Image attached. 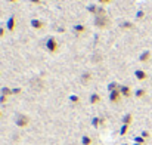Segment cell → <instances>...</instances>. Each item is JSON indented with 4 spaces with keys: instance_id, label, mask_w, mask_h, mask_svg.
Here are the masks:
<instances>
[{
    "instance_id": "22",
    "label": "cell",
    "mask_w": 152,
    "mask_h": 145,
    "mask_svg": "<svg viewBox=\"0 0 152 145\" xmlns=\"http://www.w3.org/2000/svg\"><path fill=\"white\" fill-rule=\"evenodd\" d=\"M81 80H83V83H87V82L90 80V74H89V73L83 74V79H81Z\"/></svg>"
},
{
    "instance_id": "26",
    "label": "cell",
    "mask_w": 152,
    "mask_h": 145,
    "mask_svg": "<svg viewBox=\"0 0 152 145\" xmlns=\"http://www.w3.org/2000/svg\"><path fill=\"white\" fill-rule=\"evenodd\" d=\"M6 102H7V96H3L1 95L0 96V104H6Z\"/></svg>"
},
{
    "instance_id": "24",
    "label": "cell",
    "mask_w": 152,
    "mask_h": 145,
    "mask_svg": "<svg viewBox=\"0 0 152 145\" xmlns=\"http://www.w3.org/2000/svg\"><path fill=\"white\" fill-rule=\"evenodd\" d=\"M18 93H21V88H15V89H12V95H18Z\"/></svg>"
},
{
    "instance_id": "18",
    "label": "cell",
    "mask_w": 152,
    "mask_h": 145,
    "mask_svg": "<svg viewBox=\"0 0 152 145\" xmlns=\"http://www.w3.org/2000/svg\"><path fill=\"white\" fill-rule=\"evenodd\" d=\"M127 130H129V124H123L121 126V129H120V135L123 136V135H126L127 133Z\"/></svg>"
},
{
    "instance_id": "25",
    "label": "cell",
    "mask_w": 152,
    "mask_h": 145,
    "mask_svg": "<svg viewBox=\"0 0 152 145\" xmlns=\"http://www.w3.org/2000/svg\"><path fill=\"white\" fill-rule=\"evenodd\" d=\"M142 138L148 139V138H149V132H148V130H143V132H142Z\"/></svg>"
},
{
    "instance_id": "28",
    "label": "cell",
    "mask_w": 152,
    "mask_h": 145,
    "mask_svg": "<svg viewBox=\"0 0 152 145\" xmlns=\"http://www.w3.org/2000/svg\"><path fill=\"white\" fill-rule=\"evenodd\" d=\"M109 1H111V0H99V3H103V4H105V3H109Z\"/></svg>"
},
{
    "instance_id": "11",
    "label": "cell",
    "mask_w": 152,
    "mask_h": 145,
    "mask_svg": "<svg viewBox=\"0 0 152 145\" xmlns=\"http://www.w3.org/2000/svg\"><path fill=\"white\" fill-rule=\"evenodd\" d=\"M103 123H105V120L101 119V117H95V119L92 120V124H93L95 127H99V126H102Z\"/></svg>"
},
{
    "instance_id": "31",
    "label": "cell",
    "mask_w": 152,
    "mask_h": 145,
    "mask_svg": "<svg viewBox=\"0 0 152 145\" xmlns=\"http://www.w3.org/2000/svg\"><path fill=\"white\" fill-rule=\"evenodd\" d=\"M133 145H140V144H133Z\"/></svg>"
},
{
    "instance_id": "9",
    "label": "cell",
    "mask_w": 152,
    "mask_h": 145,
    "mask_svg": "<svg viewBox=\"0 0 152 145\" xmlns=\"http://www.w3.org/2000/svg\"><path fill=\"white\" fill-rule=\"evenodd\" d=\"M15 25H16V21H15V16H10V18H9V21H7V30H9V31H12V30H15Z\"/></svg>"
},
{
    "instance_id": "8",
    "label": "cell",
    "mask_w": 152,
    "mask_h": 145,
    "mask_svg": "<svg viewBox=\"0 0 152 145\" xmlns=\"http://www.w3.org/2000/svg\"><path fill=\"white\" fill-rule=\"evenodd\" d=\"M99 102H101V95H99V93H92V95H90V104L96 105V104H99Z\"/></svg>"
},
{
    "instance_id": "7",
    "label": "cell",
    "mask_w": 152,
    "mask_h": 145,
    "mask_svg": "<svg viewBox=\"0 0 152 145\" xmlns=\"http://www.w3.org/2000/svg\"><path fill=\"white\" fill-rule=\"evenodd\" d=\"M132 121H133V114L132 113H127L124 117H123V124H132Z\"/></svg>"
},
{
    "instance_id": "4",
    "label": "cell",
    "mask_w": 152,
    "mask_h": 145,
    "mask_svg": "<svg viewBox=\"0 0 152 145\" xmlns=\"http://www.w3.org/2000/svg\"><path fill=\"white\" fill-rule=\"evenodd\" d=\"M121 92H120V89L118 91H114V92H109V101L111 102H114V104H117V102H120L121 101Z\"/></svg>"
},
{
    "instance_id": "20",
    "label": "cell",
    "mask_w": 152,
    "mask_h": 145,
    "mask_svg": "<svg viewBox=\"0 0 152 145\" xmlns=\"http://www.w3.org/2000/svg\"><path fill=\"white\" fill-rule=\"evenodd\" d=\"M134 142H136V144H145V138H142V136H136V138H134Z\"/></svg>"
},
{
    "instance_id": "21",
    "label": "cell",
    "mask_w": 152,
    "mask_h": 145,
    "mask_svg": "<svg viewBox=\"0 0 152 145\" xmlns=\"http://www.w3.org/2000/svg\"><path fill=\"white\" fill-rule=\"evenodd\" d=\"M69 101L74 102V104H78V102H80V98L77 96V95H71V96H69Z\"/></svg>"
},
{
    "instance_id": "10",
    "label": "cell",
    "mask_w": 152,
    "mask_h": 145,
    "mask_svg": "<svg viewBox=\"0 0 152 145\" xmlns=\"http://www.w3.org/2000/svg\"><path fill=\"white\" fill-rule=\"evenodd\" d=\"M149 58H151V52L146 50V52H143V53L139 56V61H140V62H146V61H149Z\"/></svg>"
},
{
    "instance_id": "3",
    "label": "cell",
    "mask_w": 152,
    "mask_h": 145,
    "mask_svg": "<svg viewBox=\"0 0 152 145\" xmlns=\"http://www.w3.org/2000/svg\"><path fill=\"white\" fill-rule=\"evenodd\" d=\"M46 48H48V50H49L50 53L56 52V50H58V42H56L53 37H50V39L48 40V43H46Z\"/></svg>"
},
{
    "instance_id": "2",
    "label": "cell",
    "mask_w": 152,
    "mask_h": 145,
    "mask_svg": "<svg viewBox=\"0 0 152 145\" xmlns=\"http://www.w3.org/2000/svg\"><path fill=\"white\" fill-rule=\"evenodd\" d=\"M30 123V119L25 116V114H18L16 116V120H15V124L18 127H27Z\"/></svg>"
},
{
    "instance_id": "6",
    "label": "cell",
    "mask_w": 152,
    "mask_h": 145,
    "mask_svg": "<svg viewBox=\"0 0 152 145\" xmlns=\"http://www.w3.org/2000/svg\"><path fill=\"white\" fill-rule=\"evenodd\" d=\"M120 92H121L123 96H126V98L132 96V91H130L129 86H120Z\"/></svg>"
},
{
    "instance_id": "27",
    "label": "cell",
    "mask_w": 152,
    "mask_h": 145,
    "mask_svg": "<svg viewBox=\"0 0 152 145\" xmlns=\"http://www.w3.org/2000/svg\"><path fill=\"white\" fill-rule=\"evenodd\" d=\"M3 36H4V30L0 27V37H3Z\"/></svg>"
},
{
    "instance_id": "32",
    "label": "cell",
    "mask_w": 152,
    "mask_h": 145,
    "mask_svg": "<svg viewBox=\"0 0 152 145\" xmlns=\"http://www.w3.org/2000/svg\"><path fill=\"white\" fill-rule=\"evenodd\" d=\"M0 117H1V111H0Z\"/></svg>"
},
{
    "instance_id": "13",
    "label": "cell",
    "mask_w": 152,
    "mask_h": 145,
    "mask_svg": "<svg viewBox=\"0 0 152 145\" xmlns=\"http://www.w3.org/2000/svg\"><path fill=\"white\" fill-rule=\"evenodd\" d=\"M118 89H120V86H118L115 82H112V83L108 85V91H109V92H114V91H118Z\"/></svg>"
},
{
    "instance_id": "30",
    "label": "cell",
    "mask_w": 152,
    "mask_h": 145,
    "mask_svg": "<svg viewBox=\"0 0 152 145\" xmlns=\"http://www.w3.org/2000/svg\"><path fill=\"white\" fill-rule=\"evenodd\" d=\"M9 1H12V3H13V1H18V0H9Z\"/></svg>"
},
{
    "instance_id": "19",
    "label": "cell",
    "mask_w": 152,
    "mask_h": 145,
    "mask_svg": "<svg viewBox=\"0 0 152 145\" xmlns=\"http://www.w3.org/2000/svg\"><path fill=\"white\" fill-rule=\"evenodd\" d=\"M98 9H99V7L95 6V4H90V6H89V12H92V13H95V15L98 13Z\"/></svg>"
},
{
    "instance_id": "23",
    "label": "cell",
    "mask_w": 152,
    "mask_h": 145,
    "mask_svg": "<svg viewBox=\"0 0 152 145\" xmlns=\"http://www.w3.org/2000/svg\"><path fill=\"white\" fill-rule=\"evenodd\" d=\"M123 28H133V24L132 22H124L123 24Z\"/></svg>"
},
{
    "instance_id": "29",
    "label": "cell",
    "mask_w": 152,
    "mask_h": 145,
    "mask_svg": "<svg viewBox=\"0 0 152 145\" xmlns=\"http://www.w3.org/2000/svg\"><path fill=\"white\" fill-rule=\"evenodd\" d=\"M31 1H33V3H37V4L40 3V0H31Z\"/></svg>"
},
{
    "instance_id": "16",
    "label": "cell",
    "mask_w": 152,
    "mask_h": 145,
    "mask_svg": "<svg viewBox=\"0 0 152 145\" xmlns=\"http://www.w3.org/2000/svg\"><path fill=\"white\" fill-rule=\"evenodd\" d=\"M134 95H136V98H143L146 95V91H145V89H137Z\"/></svg>"
},
{
    "instance_id": "14",
    "label": "cell",
    "mask_w": 152,
    "mask_h": 145,
    "mask_svg": "<svg viewBox=\"0 0 152 145\" xmlns=\"http://www.w3.org/2000/svg\"><path fill=\"white\" fill-rule=\"evenodd\" d=\"M74 31L78 33V34H81V33L86 31V28H84V25H74Z\"/></svg>"
},
{
    "instance_id": "15",
    "label": "cell",
    "mask_w": 152,
    "mask_h": 145,
    "mask_svg": "<svg viewBox=\"0 0 152 145\" xmlns=\"http://www.w3.org/2000/svg\"><path fill=\"white\" fill-rule=\"evenodd\" d=\"M1 95H3V96H10V95H12V89L3 88V89H1Z\"/></svg>"
},
{
    "instance_id": "1",
    "label": "cell",
    "mask_w": 152,
    "mask_h": 145,
    "mask_svg": "<svg viewBox=\"0 0 152 145\" xmlns=\"http://www.w3.org/2000/svg\"><path fill=\"white\" fill-rule=\"evenodd\" d=\"M108 24H109V18H108L106 15H98V16L95 18V25L99 27V28L108 27Z\"/></svg>"
},
{
    "instance_id": "12",
    "label": "cell",
    "mask_w": 152,
    "mask_h": 145,
    "mask_svg": "<svg viewBox=\"0 0 152 145\" xmlns=\"http://www.w3.org/2000/svg\"><path fill=\"white\" fill-rule=\"evenodd\" d=\"M31 27H33V28H36V30H39V28H42V27H43V22H42V21H39V19H33V21H31Z\"/></svg>"
},
{
    "instance_id": "17",
    "label": "cell",
    "mask_w": 152,
    "mask_h": 145,
    "mask_svg": "<svg viewBox=\"0 0 152 145\" xmlns=\"http://www.w3.org/2000/svg\"><path fill=\"white\" fill-rule=\"evenodd\" d=\"M81 144H83V145H90V144H92V138H90V136H83Z\"/></svg>"
},
{
    "instance_id": "5",
    "label": "cell",
    "mask_w": 152,
    "mask_h": 145,
    "mask_svg": "<svg viewBox=\"0 0 152 145\" xmlns=\"http://www.w3.org/2000/svg\"><path fill=\"white\" fill-rule=\"evenodd\" d=\"M134 77L142 82V80H146V79H148V74H146L143 70H136V71H134Z\"/></svg>"
}]
</instances>
